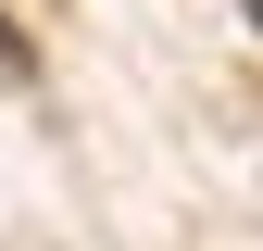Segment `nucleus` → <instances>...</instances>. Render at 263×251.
<instances>
[{"mask_svg":"<svg viewBox=\"0 0 263 251\" xmlns=\"http://www.w3.org/2000/svg\"><path fill=\"white\" fill-rule=\"evenodd\" d=\"M0 76H25V38H13V25H0Z\"/></svg>","mask_w":263,"mask_h":251,"instance_id":"f257e3e1","label":"nucleus"}]
</instances>
